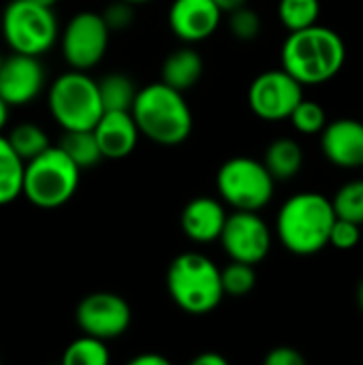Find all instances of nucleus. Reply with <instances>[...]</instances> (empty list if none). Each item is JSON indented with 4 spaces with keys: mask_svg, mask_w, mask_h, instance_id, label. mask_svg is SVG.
Listing matches in <instances>:
<instances>
[{
    "mask_svg": "<svg viewBox=\"0 0 363 365\" xmlns=\"http://www.w3.org/2000/svg\"><path fill=\"white\" fill-rule=\"evenodd\" d=\"M32 2H36V4H43V6H51V9H53V4H56L58 0H32Z\"/></svg>",
    "mask_w": 363,
    "mask_h": 365,
    "instance_id": "nucleus-38",
    "label": "nucleus"
},
{
    "mask_svg": "<svg viewBox=\"0 0 363 365\" xmlns=\"http://www.w3.org/2000/svg\"><path fill=\"white\" fill-rule=\"evenodd\" d=\"M167 291L186 314H210L225 297L220 267L201 252H184L167 269Z\"/></svg>",
    "mask_w": 363,
    "mask_h": 365,
    "instance_id": "nucleus-4",
    "label": "nucleus"
},
{
    "mask_svg": "<svg viewBox=\"0 0 363 365\" xmlns=\"http://www.w3.org/2000/svg\"><path fill=\"white\" fill-rule=\"evenodd\" d=\"M45 88V68L36 56L13 51L0 64V96L9 107L32 103Z\"/></svg>",
    "mask_w": 363,
    "mask_h": 365,
    "instance_id": "nucleus-13",
    "label": "nucleus"
},
{
    "mask_svg": "<svg viewBox=\"0 0 363 365\" xmlns=\"http://www.w3.org/2000/svg\"><path fill=\"white\" fill-rule=\"evenodd\" d=\"M263 165L272 173L276 182L293 180L304 165V150L302 145L291 137H278L274 139L263 156Z\"/></svg>",
    "mask_w": 363,
    "mask_h": 365,
    "instance_id": "nucleus-19",
    "label": "nucleus"
},
{
    "mask_svg": "<svg viewBox=\"0 0 363 365\" xmlns=\"http://www.w3.org/2000/svg\"><path fill=\"white\" fill-rule=\"evenodd\" d=\"M321 135V150L325 158L340 169L363 167V122L340 118L327 122Z\"/></svg>",
    "mask_w": 363,
    "mask_h": 365,
    "instance_id": "nucleus-15",
    "label": "nucleus"
},
{
    "mask_svg": "<svg viewBox=\"0 0 363 365\" xmlns=\"http://www.w3.org/2000/svg\"><path fill=\"white\" fill-rule=\"evenodd\" d=\"M218 242L231 261L257 265L272 250V231L257 212L235 210L227 214Z\"/></svg>",
    "mask_w": 363,
    "mask_h": 365,
    "instance_id": "nucleus-11",
    "label": "nucleus"
},
{
    "mask_svg": "<svg viewBox=\"0 0 363 365\" xmlns=\"http://www.w3.org/2000/svg\"><path fill=\"white\" fill-rule=\"evenodd\" d=\"M220 19L223 11L214 0H173L167 15L171 32L188 45L210 38Z\"/></svg>",
    "mask_w": 363,
    "mask_h": 365,
    "instance_id": "nucleus-14",
    "label": "nucleus"
},
{
    "mask_svg": "<svg viewBox=\"0 0 363 365\" xmlns=\"http://www.w3.org/2000/svg\"><path fill=\"white\" fill-rule=\"evenodd\" d=\"M103 21L107 24V28L111 32L116 30H126L133 21H135V6L124 2V0H113L109 2L103 13H101Z\"/></svg>",
    "mask_w": 363,
    "mask_h": 365,
    "instance_id": "nucleus-31",
    "label": "nucleus"
},
{
    "mask_svg": "<svg viewBox=\"0 0 363 365\" xmlns=\"http://www.w3.org/2000/svg\"><path fill=\"white\" fill-rule=\"evenodd\" d=\"M58 145L68 154V158L79 169L96 167L103 160V154L98 150V143L92 130H64Z\"/></svg>",
    "mask_w": 363,
    "mask_h": 365,
    "instance_id": "nucleus-22",
    "label": "nucleus"
},
{
    "mask_svg": "<svg viewBox=\"0 0 363 365\" xmlns=\"http://www.w3.org/2000/svg\"><path fill=\"white\" fill-rule=\"evenodd\" d=\"M96 86L103 111H131L137 96V86L126 73H107L96 81Z\"/></svg>",
    "mask_w": 363,
    "mask_h": 365,
    "instance_id": "nucleus-20",
    "label": "nucleus"
},
{
    "mask_svg": "<svg viewBox=\"0 0 363 365\" xmlns=\"http://www.w3.org/2000/svg\"><path fill=\"white\" fill-rule=\"evenodd\" d=\"M24 160L15 154L4 135H0V205L13 203L21 195Z\"/></svg>",
    "mask_w": 363,
    "mask_h": 365,
    "instance_id": "nucleus-21",
    "label": "nucleus"
},
{
    "mask_svg": "<svg viewBox=\"0 0 363 365\" xmlns=\"http://www.w3.org/2000/svg\"><path fill=\"white\" fill-rule=\"evenodd\" d=\"M214 2H216V6H218L223 13H231V11H235V9L244 6L248 0H214Z\"/></svg>",
    "mask_w": 363,
    "mask_h": 365,
    "instance_id": "nucleus-35",
    "label": "nucleus"
},
{
    "mask_svg": "<svg viewBox=\"0 0 363 365\" xmlns=\"http://www.w3.org/2000/svg\"><path fill=\"white\" fill-rule=\"evenodd\" d=\"M289 120H291L293 128L302 135H319L327 124V115H325L323 105L317 101H308V98H302L295 105Z\"/></svg>",
    "mask_w": 363,
    "mask_h": 365,
    "instance_id": "nucleus-28",
    "label": "nucleus"
},
{
    "mask_svg": "<svg viewBox=\"0 0 363 365\" xmlns=\"http://www.w3.org/2000/svg\"><path fill=\"white\" fill-rule=\"evenodd\" d=\"M0 32L13 51L36 58L47 53L60 34L53 9L32 0H11L2 11Z\"/></svg>",
    "mask_w": 363,
    "mask_h": 365,
    "instance_id": "nucleus-7",
    "label": "nucleus"
},
{
    "mask_svg": "<svg viewBox=\"0 0 363 365\" xmlns=\"http://www.w3.org/2000/svg\"><path fill=\"white\" fill-rule=\"evenodd\" d=\"M131 365H169V359L158 353H141L131 359Z\"/></svg>",
    "mask_w": 363,
    "mask_h": 365,
    "instance_id": "nucleus-33",
    "label": "nucleus"
},
{
    "mask_svg": "<svg viewBox=\"0 0 363 365\" xmlns=\"http://www.w3.org/2000/svg\"><path fill=\"white\" fill-rule=\"evenodd\" d=\"M359 242H362L359 225L336 216V222L329 233V246H334L338 250H353Z\"/></svg>",
    "mask_w": 363,
    "mask_h": 365,
    "instance_id": "nucleus-30",
    "label": "nucleus"
},
{
    "mask_svg": "<svg viewBox=\"0 0 363 365\" xmlns=\"http://www.w3.org/2000/svg\"><path fill=\"white\" fill-rule=\"evenodd\" d=\"M47 105L62 130H92L103 113L96 79H92L88 71L75 68L53 79L47 90Z\"/></svg>",
    "mask_w": 363,
    "mask_h": 365,
    "instance_id": "nucleus-6",
    "label": "nucleus"
},
{
    "mask_svg": "<svg viewBox=\"0 0 363 365\" xmlns=\"http://www.w3.org/2000/svg\"><path fill=\"white\" fill-rule=\"evenodd\" d=\"M304 98V86L285 68L259 73L248 88V105L252 113L265 122L289 120L295 105Z\"/></svg>",
    "mask_w": 363,
    "mask_h": 365,
    "instance_id": "nucleus-10",
    "label": "nucleus"
},
{
    "mask_svg": "<svg viewBox=\"0 0 363 365\" xmlns=\"http://www.w3.org/2000/svg\"><path fill=\"white\" fill-rule=\"evenodd\" d=\"M109 34L111 30L103 21L101 13L81 11L73 15L60 34V49L64 62L75 71L94 68L107 53Z\"/></svg>",
    "mask_w": 363,
    "mask_h": 365,
    "instance_id": "nucleus-9",
    "label": "nucleus"
},
{
    "mask_svg": "<svg viewBox=\"0 0 363 365\" xmlns=\"http://www.w3.org/2000/svg\"><path fill=\"white\" fill-rule=\"evenodd\" d=\"M319 15H321V0H280L278 2V19L289 32L317 24Z\"/></svg>",
    "mask_w": 363,
    "mask_h": 365,
    "instance_id": "nucleus-25",
    "label": "nucleus"
},
{
    "mask_svg": "<svg viewBox=\"0 0 363 365\" xmlns=\"http://www.w3.org/2000/svg\"><path fill=\"white\" fill-rule=\"evenodd\" d=\"M220 282H223L225 295H229V297H244L257 284L255 265L231 261L225 269H220Z\"/></svg>",
    "mask_w": 363,
    "mask_h": 365,
    "instance_id": "nucleus-27",
    "label": "nucleus"
},
{
    "mask_svg": "<svg viewBox=\"0 0 363 365\" xmlns=\"http://www.w3.org/2000/svg\"><path fill=\"white\" fill-rule=\"evenodd\" d=\"M124 2H128V4H133V6H139V4H145V2H150V0H124Z\"/></svg>",
    "mask_w": 363,
    "mask_h": 365,
    "instance_id": "nucleus-39",
    "label": "nucleus"
},
{
    "mask_svg": "<svg viewBox=\"0 0 363 365\" xmlns=\"http://www.w3.org/2000/svg\"><path fill=\"white\" fill-rule=\"evenodd\" d=\"M304 355L293 346H276L265 355V365H304Z\"/></svg>",
    "mask_w": 363,
    "mask_h": 365,
    "instance_id": "nucleus-32",
    "label": "nucleus"
},
{
    "mask_svg": "<svg viewBox=\"0 0 363 365\" xmlns=\"http://www.w3.org/2000/svg\"><path fill=\"white\" fill-rule=\"evenodd\" d=\"M109 359L107 342L88 334L75 338L62 353L64 365H107Z\"/></svg>",
    "mask_w": 363,
    "mask_h": 365,
    "instance_id": "nucleus-24",
    "label": "nucleus"
},
{
    "mask_svg": "<svg viewBox=\"0 0 363 365\" xmlns=\"http://www.w3.org/2000/svg\"><path fill=\"white\" fill-rule=\"evenodd\" d=\"M92 133L103 158L109 160L126 158L139 141V128L131 111H103L92 126Z\"/></svg>",
    "mask_w": 363,
    "mask_h": 365,
    "instance_id": "nucleus-16",
    "label": "nucleus"
},
{
    "mask_svg": "<svg viewBox=\"0 0 363 365\" xmlns=\"http://www.w3.org/2000/svg\"><path fill=\"white\" fill-rule=\"evenodd\" d=\"M81 169L60 145H49L24 163L21 195L41 210H56L73 199Z\"/></svg>",
    "mask_w": 363,
    "mask_h": 365,
    "instance_id": "nucleus-5",
    "label": "nucleus"
},
{
    "mask_svg": "<svg viewBox=\"0 0 363 365\" xmlns=\"http://www.w3.org/2000/svg\"><path fill=\"white\" fill-rule=\"evenodd\" d=\"M276 180L263 160L250 156H233L225 160L216 173V190L233 210L259 212L274 197Z\"/></svg>",
    "mask_w": 363,
    "mask_h": 365,
    "instance_id": "nucleus-8",
    "label": "nucleus"
},
{
    "mask_svg": "<svg viewBox=\"0 0 363 365\" xmlns=\"http://www.w3.org/2000/svg\"><path fill=\"white\" fill-rule=\"evenodd\" d=\"M229 30L237 41L250 43L261 32V17L257 11H252L250 6L244 4V6L229 13Z\"/></svg>",
    "mask_w": 363,
    "mask_h": 365,
    "instance_id": "nucleus-29",
    "label": "nucleus"
},
{
    "mask_svg": "<svg viewBox=\"0 0 363 365\" xmlns=\"http://www.w3.org/2000/svg\"><path fill=\"white\" fill-rule=\"evenodd\" d=\"M357 306H359V310H362L363 314V278L359 280V284H357Z\"/></svg>",
    "mask_w": 363,
    "mask_h": 365,
    "instance_id": "nucleus-37",
    "label": "nucleus"
},
{
    "mask_svg": "<svg viewBox=\"0 0 363 365\" xmlns=\"http://www.w3.org/2000/svg\"><path fill=\"white\" fill-rule=\"evenodd\" d=\"M6 141L11 143V148L15 150V154L26 163L30 158H34L36 154H41L43 150H47L49 137L47 133L34 124V122H19L11 128V133L6 135Z\"/></svg>",
    "mask_w": 363,
    "mask_h": 365,
    "instance_id": "nucleus-23",
    "label": "nucleus"
},
{
    "mask_svg": "<svg viewBox=\"0 0 363 365\" xmlns=\"http://www.w3.org/2000/svg\"><path fill=\"white\" fill-rule=\"evenodd\" d=\"M190 364L193 365H227V359H225L223 355H218V353H201V355H197Z\"/></svg>",
    "mask_w": 363,
    "mask_h": 365,
    "instance_id": "nucleus-34",
    "label": "nucleus"
},
{
    "mask_svg": "<svg viewBox=\"0 0 363 365\" xmlns=\"http://www.w3.org/2000/svg\"><path fill=\"white\" fill-rule=\"evenodd\" d=\"M0 64H2V53H0Z\"/></svg>",
    "mask_w": 363,
    "mask_h": 365,
    "instance_id": "nucleus-40",
    "label": "nucleus"
},
{
    "mask_svg": "<svg viewBox=\"0 0 363 365\" xmlns=\"http://www.w3.org/2000/svg\"><path fill=\"white\" fill-rule=\"evenodd\" d=\"M203 75V58L197 49H193L190 45L178 47L173 49L165 62H163V83L186 92L190 90Z\"/></svg>",
    "mask_w": 363,
    "mask_h": 365,
    "instance_id": "nucleus-18",
    "label": "nucleus"
},
{
    "mask_svg": "<svg viewBox=\"0 0 363 365\" xmlns=\"http://www.w3.org/2000/svg\"><path fill=\"white\" fill-rule=\"evenodd\" d=\"M227 212L225 205L214 197H195L182 210V231L197 244H210L220 237Z\"/></svg>",
    "mask_w": 363,
    "mask_h": 365,
    "instance_id": "nucleus-17",
    "label": "nucleus"
},
{
    "mask_svg": "<svg viewBox=\"0 0 363 365\" xmlns=\"http://www.w3.org/2000/svg\"><path fill=\"white\" fill-rule=\"evenodd\" d=\"M131 115L139 135L165 148L184 143L193 133V111L184 92L163 81L137 90Z\"/></svg>",
    "mask_w": 363,
    "mask_h": 365,
    "instance_id": "nucleus-3",
    "label": "nucleus"
},
{
    "mask_svg": "<svg viewBox=\"0 0 363 365\" xmlns=\"http://www.w3.org/2000/svg\"><path fill=\"white\" fill-rule=\"evenodd\" d=\"M334 212L338 218L363 225V180H351L338 188L332 199Z\"/></svg>",
    "mask_w": 363,
    "mask_h": 365,
    "instance_id": "nucleus-26",
    "label": "nucleus"
},
{
    "mask_svg": "<svg viewBox=\"0 0 363 365\" xmlns=\"http://www.w3.org/2000/svg\"><path fill=\"white\" fill-rule=\"evenodd\" d=\"M280 60L282 68L302 86H321L342 71L347 45L336 30L312 24L289 32L280 49Z\"/></svg>",
    "mask_w": 363,
    "mask_h": 365,
    "instance_id": "nucleus-1",
    "label": "nucleus"
},
{
    "mask_svg": "<svg viewBox=\"0 0 363 365\" xmlns=\"http://www.w3.org/2000/svg\"><path fill=\"white\" fill-rule=\"evenodd\" d=\"M75 321L83 334L107 342L126 334L131 325V306L118 293L96 291L79 302Z\"/></svg>",
    "mask_w": 363,
    "mask_h": 365,
    "instance_id": "nucleus-12",
    "label": "nucleus"
},
{
    "mask_svg": "<svg viewBox=\"0 0 363 365\" xmlns=\"http://www.w3.org/2000/svg\"><path fill=\"white\" fill-rule=\"evenodd\" d=\"M0 19H2V13H0Z\"/></svg>",
    "mask_w": 363,
    "mask_h": 365,
    "instance_id": "nucleus-41",
    "label": "nucleus"
},
{
    "mask_svg": "<svg viewBox=\"0 0 363 365\" xmlns=\"http://www.w3.org/2000/svg\"><path fill=\"white\" fill-rule=\"evenodd\" d=\"M336 222L332 199L306 190L289 197L276 216V235L280 244L297 255L312 257L329 246V233Z\"/></svg>",
    "mask_w": 363,
    "mask_h": 365,
    "instance_id": "nucleus-2",
    "label": "nucleus"
},
{
    "mask_svg": "<svg viewBox=\"0 0 363 365\" xmlns=\"http://www.w3.org/2000/svg\"><path fill=\"white\" fill-rule=\"evenodd\" d=\"M9 105H6V101L0 96V135H2V130H4V126H6V122H9Z\"/></svg>",
    "mask_w": 363,
    "mask_h": 365,
    "instance_id": "nucleus-36",
    "label": "nucleus"
}]
</instances>
